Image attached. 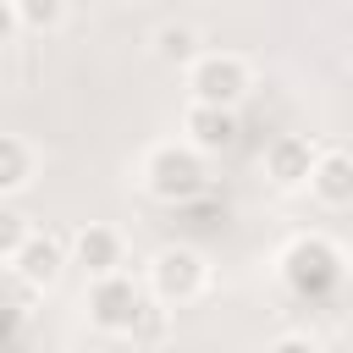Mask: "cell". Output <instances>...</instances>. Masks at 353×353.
<instances>
[{
    "instance_id": "obj_1",
    "label": "cell",
    "mask_w": 353,
    "mask_h": 353,
    "mask_svg": "<svg viewBox=\"0 0 353 353\" xmlns=\"http://www.w3.org/2000/svg\"><path fill=\"white\" fill-rule=\"evenodd\" d=\"M276 265H281V281H287L292 298L320 303V298H331V292L342 287V248H336L331 237H320V232L292 237Z\"/></svg>"
},
{
    "instance_id": "obj_2",
    "label": "cell",
    "mask_w": 353,
    "mask_h": 353,
    "mask_svg": "<svg viewBox=\"0 0 353 353\" xmlns=\"http://www.w3.org/2000/svg\"><path fill=\"white\" fill-rule=\"evenodd\" d=\"M143 188L160 199V204H188L210 188V171H204V154L182 138V143H154L149 160H143Z\"/></svg>"
},
{
    "instance_id": "obj_3",
    "label": "cell",
    "mask_w": 353,
    "mask_h": 353,
    "mask_svg": "<svg viewBox=\"0 0 353 353\" xmlns=\"http://www.w3.org/2000/svg\"><path fill=\"white\" fill-rule=\"evenodd\" d=\"M248 88H254V72H248V61L232 55V50H204V55L188 66V94H193V105L237 110Z\"/></svg>"
},
{
    "instance_id": "obj_4",
    "label": "cell",
    "mask_w": 353,
    "mask_h": 353,
    "mask_svg": "<svg viewBox=\"0 0 353 353\" xmlns=\"http://www.w3.org/2000/svg\"><path fill=\"white\" fill-rule=\"evenodd\" d=\"M83 309H88V325H94V331H105V336H132V331L143 325V314H149V298H143V287L121 270V276L88 281Z\"/></svg>"
},
{
    "instance_id": "obj_5",
    "label": "cell",
    "mask_w": 353,
    "mask_h": 353,
    "mask_svg": "<svg viewBox=\"0 0 353 353\" xmlns=\"http://www.w3.org/2000/svg\"><path fill=\"white\" fill-rule=\"evenodd\" d=\"M204 287H210V265H204L199 248L171 243V248H160V254L149 259V292H154L160 303L182 309V303H193Z\"/></svg>"
},
{
    "instance_id": "obj_6",
    "label": "cell",
    "mask_w": 353,
    "mask_h": 353,
    "mask_svg": "<svg viewBox=\"0 0 353 353\" xmlns=\"http://www.w3.org/2000/svg\"><path fill=\"white\" fill-rule=\"evenodd\" d=\"M314 165H320V149H314L309 138H298V132H281V138L265 149V176H270L281 193H298V188H309Z\"/></svg>"
},
{
    "instance_id": "obj_7",
    "label": "cell",
    "mask_w": 353,
    "mask_h": 353,
    "mask_svg": "<svg viewBox=\"0 0 353 353\" xmlns=\"http://www.w3.org/2000/svg\"><path fill=\"white\" fill-rule=\"evenodd\" d=\"M6 270H11V281H22V287L44 292V287H55V281H61V270H66V248H61V237L33 232V237H28V248H22Z\"/></svg>"
},
{
    "instance_id": "obj_8",
    "label": "cell",
    "mask_w": 353,
    "mask_h": 353,
    "mask_svg": "<svg viewBox=\"0 0 353 353\" xmlns=\"http://www.w3.org/2000/svg\"><path fill=\"white\" fill-rule=\"evenodd\" d=\"M72 265H83L94 281L121 276V232H116V226H99V221L77 226V232H72Z\"/></svg>"
},
{
    "instance_id": "obj_9",
    "label": "cell",
    "mask_w": 353,
    "mask_h": 353,
    "mask_svg": "<svg viewBox=\"0 0 353 353\" xmlns=\"http://www.w3.org/2000/svg\"><path fill=\"white\" fill-rule=\"evenodd\" d=\"M182 132L199 154H221L237 143V110H215V105H188L182 116Z\"/></svg>"
},
{
    "instance_id": "obj_10",
    "label": "cell",
    "mask_w": 353,
    "mask_h": 353,
    "mask_svg": "<svg viewBox=\"0 0 353 353\" xmlns=\"http://www.w3.org/2000/svg\"><path fill=\"white\" fill-rule=\"evenodd\" d=\"M309 193L320 204H331V210L353 204V154L347 149H320V165L309 176Z\"/></svg>"
},
{
    "instance_id": "obj_11",
    "label": "cell",
    "mask_w": 353,
    "mask_h": 353,
    "mask_svg": "<svg viewBox=\"0 0 353 353\" xmlns=\"http://www.w3.org/2000/svg\"><path fill=\"white\" fill-rule=\"evenodd\" d=\"M28 182H33V149H28V138L6 132L0 138V193H22Z\"/></svg>"
},
{
    "instance_id": "obj_12",
    "label": "cell",
    "mask_w": 353,
    "mask_h": 353,
    "mask_svg": "<svg viewBox=\"0 0 353 353\" xmlns=\"http://www.w3.org/2000/svg\"><path fill=\"white\" fill-rule=\"evenodd\" d=\"M154 55H160V61H176V66H193L204 50H199V33H193L188 22H165V28L154 33Z\"/></svg>"
},
{
    "instance_id": "obj_13",
    "label": "cell",
    "mask_w": 353,
    "mask_h": 353,
    "mask_svg": "<svg viewBox=\"0 0 353 353\" xmlns=\"http://www.w3.org/2000/svg\"><path fill=\"white\" fill-rule=\"evenodd\" d=\"M17 22L33 28V33H39V28H61V22H66V6H61V0H17Z\"/></svg>"
},
{
    "instance_id": "obj_14",
    "label": "cell",
    "mask_w": 353,
    "mask_h": 353,
    "mask_svg": "<svg viewBox=\"0 0 353 353\" xmlns=\"http://www.w3.org/2000/svg\"><path fill=\"white\" fill-rule=\"evenodd\" d=\"M28 237H33V232L22 226V215H17V210H0V254H6V265L28 248Z\"/></svg>"
},
{
    "instance_id": "obj_15",
    "label": "cell",
    "mask_w": 353,
    "mask_h": 353,
    "mask_svg": "<svg viewBox=\"0 0 353 353\" xmlns=\"http://www.w3.org/2000/svg\"><path fill=\"white\" fill-rule=\"evenodd\" d=\"M265 353H325V347H320L314 336H298V331H292V336H276Z\"/></svg>"
}]
</instances>
